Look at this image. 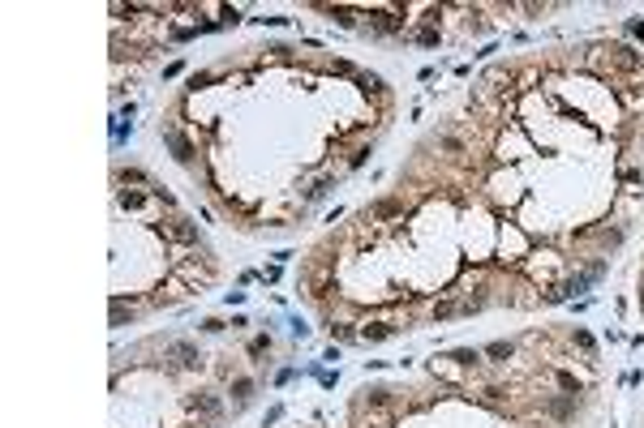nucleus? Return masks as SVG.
<instances>
[{
  "label": "nucleus",
  "mask_w": 644,
  "mask_h": 428,
  "mask_svg": "<svg viewBox=\"0 0 644 428\" xmlns=\"http://www.w3.org/2000/svg\"><path fill=\"white\" fill-rule=\"evenodd\" d=\"M605 270H610V262H605V257H593L584 270H575V274H567L563 283H554V287H546V292H541V304H563V300H575L580 292H589L593 283H601V278H605Z\"/></svg>",
  "instance_id": "nucleus-1"
},
{
  "label": "nucleus",
  "mask_w": 644,
  "mask_h": 428,
  "mask_svg": "<svg viewBox=\"0 0 644 428\" xmlns=\"http://www.w3.org/2000/svg\"><path fill=\"white\" fill-rule=\"evenodd\" d=\"M159 236L172 240L177 248H198L202 244V231L193 219H185V214H172V219H159Z\"/></svg>",
  "instance_id": "nucleus-2"
},
{
  "label": "nucleus",
  "mask_w": 644,
  "mask_h": 428,
  "mask_svg": "<svg viewBox=\"0 0 644 428\" xmlns=\"http://www.w3.org/2000/svg\"><path fill=\"white\" fill-rule=\"evenodd\" d=\"M404 214H409V201L404 197H378V201H369L361 210V223H404Z\"/></svg>",
  "instance_id": "nucleus-3"
},
{
  "label": "nucleus",
  "mask_w": 644,
  "mask_h": 428,
  "mask_svg": "<svg viewBox=\"0 0 644 428\" xmlns=\"http://www.w3.org/2000/svg\"><path fill=\"white\" fill-rule=\"evenodd\" d=\"M404 5H395V9H365V34H404L409 39V26H404Z\"/></svg>",
  "instance_id": "nucleus-4"
},
{
  "label": "nucleus",
  "mask_w": 644,
  "mask_h": 428,
  "mask_svg": "<svg viewBox=\"0 0 644 428\" xmlns=\"http://www.w3.org/2000/svg\"><path fill=\"white\" fill-rule=\"evenodd\" d=\"M185 411H193L198 420L219 424V420H224V399L211 394V390H198V394H185Z\"/></svg>",
  "instance_id": "nucleus-5"
},
{
  "label": "nucleus",
  "mask_w": 644,
  "mask_h": 428,
  "mask_svg": "<svg viewBox=\"0 0 644 428\" xmlns=\"http://www.w3.org/2000/svg\"><path fill=\"white\" fill-rule=\"evenodd\" d=\"M163 351L172 355V360H177L181 369H189V373H198L202 364H207V360H202V351H198L189 338H167V343H163Z\"/></svg>",
  "instance_id": "nucleus-6"
},
{
  "label": "nucleus",
  "mask_w": 644,
  "mask_h": 428,
  "mask_svg": "<svg viewBox=\"0 0 644 428\" xmlns=\"http://www.w3.org/2000/svg\"><path fill=\"white\" fill-rule=\"evenodd\" d=\"M541 411H546L550 420H559V424H567V420H575V411H580V399L575 394H550L546 403H541Z\"/></svg>",
  "instance_id": "nucleus-7"
},
{
  "label": "nucleus",
  "mask_w": 644,
  "mask_h": 428,
  "mask_svg": "<svg viewBox=\"0 0 644 428\" xmlns=\"http://www.w3.org/2000/svg\"><path fill=\"white\" fill-rule=\"evenodd\" d=\"M163 146L172 150V159L177 163H185V167H193V141L181 133V129H163Z\"/></svg>",
  "instance_id": "nucleus-8"
},
{
  "label": "nucleus",
  "mask_w": 644,
  "mask_h": 428,
  "mask_svg": "<svg viewBox=\"0 0 644 428\" xmlns=\"http://www.w3.org/2000/svg\"><path fill=\"white\" fill-rule=\"evenodd\" d=\"M352 86H357L365 99H383V103L391 99V94H387V82H383L378 73H357V78H352Z\"/></svg>",
  "instance_id": "nucleus-9"
},
{
  "label": "nucleus",
  "mask_w": 644,
  "mask_h": 428,
  "mask_svg": "<svg viewBox=\"0 0 644 428\" xmlns=\"http://www.w3.org/2000/svg\"><path fill=\"white\" fill-rule=\"evenodd\" d=\"M395 334H399L395 321H369V326H361V343H387Z\"/></svg>",
  "instance_id": "nucleus-10"
},
{
  "label": "nucleus",
  "mask_w": 644,
  "mask_h": 428,
  "mask_svg": "<svg viewBox=\"0 0 644 428\" xmlns=\"http://www.w3.org/2000/svg\"><path fill=\"white\" fill-rule=\"evenodd\" d=\"M365 407H369V411H391V407H395V390L369 385V390H365Z\"/></svg>",
  "instance_id": "nucleus-11"
},
{
  "label": "nucleus",
  "mask_w": 644,
  "mask_h": 428,
  "mask_svg": "<svg viewBox=\"0 0 644 428\" xmlns=\"http://www.w3.org/2000/svg\"><path fill=\"white\" fill-rule=\"evenodd\" d=\"M443 360L455 364V369H477V364H481V351H477V347H455L451 355H443Z\"/></svg>",
  "instance_id": "nucleus-12"
},
{
  "label": "nucleus",
  "mask_w": 644,
  "mask_h": 428,
  "mask_svg": "<svg viewBox=\"0 0 644 428\" xmlns=\"http://www.w3.org/2000/svg\"><path fill=\"white\" fill-rule=\"evenodd\" d=\"M228 394L236 399V407H245V403L254 399V377H232V385H228Z\"/></svg>",
  "instance_id": "nucleus-13"
},
{
  "label": "nucleus",
  "mask_w": 644,
  "mask_h": 428,
  "mask_svg": "<svg viewBox=\"0 0 644 428\" xmlns=\"http://www.w3.org/2000/svg\"><path fill=\"white\" fill-rule=\"evenodd\" d=\"M112 180L116 185H151V171H142V167H116Z\"/></svg>",
  "instance_id": "nucleus-14"
},
{
  "label": "nucleus",
  "mask_w": 644,
  "mask_h": 428,
  "mask_svg": "<svg viewBox=\"0 0 644 428\" xmlns=\"http://www.w3.org/2000/svg\"><path fill=\"white\" fill-rule=\"evenodd\" d=\"M133 321H138V313H133V308H125V300L112 292V326L121 330V326H133Z\"/></svg>",
  "instance_id": "nucleus-15"
},
{
  "label": "nucleus",
  "mask_w": 644,
  "mask_h": 428,
  "mask_svg": "<svg viewBox=\"0 0 644 428\" xmlns=\"http://www.w3.org/2000/svg\"><path fill=\"white\" fill-rule=\"evenodd\" d=\"M322 13H331L340 26H357V17H361L365 9H348V5H322Z\"/></svg>",
  "instance_id": "nucleus-16"
},
{
  "label": "nucleus",
  "mask_w": 644,
  "mask_h": 428,
  "mask_svg": "<svg viewBox=\"0 0 644 428\" xmlns=\"http://www.w3.org/2000/svg\"><path fill=\"white\" fill-rule=\"evenodd\" d=\"M331 338H335V343H357L361 330L352 326V321H331Z\"/></svg>",
  "instance_id": "nucleus-17"
},
{
  "label": "nucleus",
  "mask_w": 644,
  "mask_h": 428,
  "mask_svg": "<svg viewBox=\"0 0 644 428\" xmlns=\"http://www.w3.org/2000/svg\"><path fill=\"white\" fill-rule=\"evenodd\" d=\"M331 189H335V176H318V180H314L310 189H305V201H322Z\"/></svg>",
  "instance_id": "nucleus-18"
},
{
  "label": "nucleus",
  "mask_w": 644,
  "mask_h": 428,
  "mask_svg": "<svg viewBox=\"0 0 644 428\" xmlns=\"http://www.w3.org/2000/svg\"><path fill=\"white\" fill-rule=\"evenodd\" d=\"M151 201V193H142V189H121V210H142Z\"/></svg>",
  "instance_id": "nucleus-19"
},
{
  "label": "nucleus",
  "mask_w": 644,
  "mask_h": 428,
  "mask_svg": "<svg viewBox=\"0 0 644 428\" xmlns=\"http://www.w3.org/2000/svg\"><path fill=\"white\" fill-rule=\"evenodd\" d=\"M486 355H490L494 364H507V360L516 355V343H502V338H498V343H490V347H486Z\"/></svg>",
  "instance_id": "nucleus-20"
},
{
  "label": "nucleus",
  "mask_w": 644,
  "mask_h": 428,
  "mask_svg": "<svg viewBox=\"0 0 644 428\" xmlns=\"http://www.w3.org/2000/svg\"><path fill=\"white\" fill-rule=\"evenodd\" d=\"M430 317H434V321H451V317H460V304H455V300H434Z\"/></svg>",
  "instance_id": "nucleus-21"
},
{
  "label": "nucleus",
  "mask_w": 644,
  "mask_h": 428,
  "mask_svg": "<svg viewBox=\"0 0 644 428\" xmlns=\"http://www.w3.org/2000/svg\"><path fill=\"white\" fill-rule=\"evenodd\" d=\"M438 150H447V155H468L464 137H455V133H438Z\"/></svg>",
  "instance_id": "nucleus-22"
},
{
  "label": "nucleus",
  "mask_w": 644,
  "mask_h": 428,
  "mask_svg": "<svg viewBox=\"0 0 644 428\" xmlns=\"http://www.w3.org/2000/svg\"><path fill=\"white\" fill-rule=\"evenodd\" d=\"M409 39L421 43V48H438V39H443V34H438L434 26H421V30H409Z\"/></svg>",
  "instance_id": "nucleus-23"
},
{
  "label": "nucleus",
  "mask_w": 644,
  "mask_h": 428,
  "mask_svg": "<svg viewBox=\"0 0 644 428\" xmlns=\"http://www.w3.org/2000/svg\"><path fill=\"white\" fill-rule=\"evenodd\" d=\"M571 343H575V347H580V351L589 355V360H593V355H597V343H593V334H589V330H580V326H575V330H571Z\"/></svg>",
  "instance_id": "nucleus-24"
},
{
  "label": "nucleus",
  "mask_w": 644,
  "mask_h": 428,
  "mask_svg": "<svg viewBox=\"0 0 644 428\" xmlns=\"http://www.w3.org/2000/svg\"><path fill=\"white\" fill-rule=\"evenodd\" d=\"M554 381L567 390V394H580V381H575V373H567V369H554Z\"/></svg>",
  "instance_id": "nucleus-25"
},
{
  "label": "nucleus",
  "mask_w": 644,
  "mask_h": 428,
  "mask_svg": "<svg viewBox=\"0 0 644 428\" xmlns=\"http://www.w3.org/2000/svg\"><path fill=\"white\" fill-rule=\"evenodd\" d=\"M211 82H215V73H207V69H202V73H193V78H189V94H198V90H207Z\"/></svg>",
  "instance_id": "nucleus-26"
},
{
  "label": "nucleus",
  "mask_w": 644,
  "mask_h": 428,
  "mask_svg": "<svg viewBox=\"0 0 644 428\" xmlns=\"http://www.w3.org/2000/svg\"><path fill=\"white\" fill-rule=\"evenodd\" d=\"M270 351V334H258L254 343H249V355H266Z\"/></svg>",
  "instance_id": "nucleus-27"
},
{
  "label": "nucleus",
  "mask_w": 644,
  "mask_h": 428,
  "mask_svg": "<svg viewBox=\"0 0 644 428\" xmlns=\"http://www.w3.org/2000/svg\"><path fill=\"white\" fill-rule=\"evenodd\" d=\"M202 330H207V334H219V330H228V321H224V317H207V321H202Z\"/></svg>",
  "instance_id": "nucleus-28"
},
{
  "label": "nucleus",
  "mask_w": 644,
  "mask_h": 428,
  "mask_svg": "<svg viewBox=\"0 0 644 428\" xmlns=\"http://www.w3.org/2000/svg\"><path fill=\"white\" fill-rule=\"evenodd\" d=\"M266 52H270V60H284V64L292 60V48H284V43H275V48H266Z\"/></svg>",
  "instance_id": "nucleus-29"
},
{
  "label": "nucleus",
  "mask_w": 644,
  "mask_h": 428,
  "mask_svg": "<svg viewBox=\"0 0 644 428\" xmlns=\"http://www.w3.org/2000/svg\"><path fill=\"white\" fill-rule=\"evenodd\" d=\"M623 180L636 189V185H644V171H640V167H627V171H623Z\"/></svg>",
  "instance_id": "nucleus-30"
},
{
  "label": "nucleus",
  "mask_w": 644,
  "mask_h": 428,
  "mask_svg": "<svg viewBox=\"0 0 644 428\" xmlns=\"http://www.w3.org/2000/svg\"><path fill=\"white\" fill-rule=\"evenodd\" d=\"M365 159H369V146H357V150H352V155H348V163H352V167H361V163H365Z\"/></svg>",
  "instance_id": "nucleus-31"
},
{
  "label": "nucleus",
  "mask_w": 644,
  "mask_h": 428,
  "mask_svg": "<svg viewBox=\"0 0 644 428\" xmlns=\"http://www.w3.org/2000/svg\"><path fill=\"white\" fill-rule=\"evenodd\" d=\"M280 415H284V407H270V411H266V420H262V428H266V424H280Z\"/></svg>",
  "instance_id": "nucleus-32"
},
{
  "label": "nucleus",
  "mask_w": 644,
  "mask_h": 428,
  "mask_svg": "<svg viewBox=\"0 0 644 428\" xmlns=\"http://www.w3.org/2000/svg\"><path fill=\"white\" fill-rule=\"evenodd\" d=\"M640 308H644V274H640Z\"/></svg>",
  "instance_id": "nucleus-33"
},
{
  "label": "nucleus",
  "mask_w": 644,
  "mask_h": 428,
  "mask_svg": "<svg viewBox=\"0 0 644 428\" xmlns=\"http://www.w3.org/2000/svg\"><path fill=\"white\" fill-rule=\"evenodd\" d=\"M181 428H202V424H181Z\"/></svg>",
  "instance_id": "nucleus-34"
}]
</instances>
